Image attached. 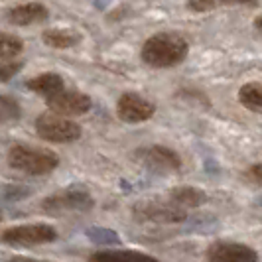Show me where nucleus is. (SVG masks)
Returning <instances> with one entry per match:
<instances>
[{
  "label": "nucleus",
  "instance_id": "6e6552de",
  "mask_svg": "<svg viewBox=\"0 0 262 262\" xmlns=\"http://www.w3.org/2000/svg\"><path fill=\"white\" fill-rule=\"evenodd\" d=\"M136 158L146 168L154 171H178L182 168V158L176 150L166 146H150L136 150Z\"/></svg>",
  "mask_w": 262,
  "mask_h": 262
},
{
  "label": "nucleus",
  "instance_id": "bb28decb",
  "mask_svg": "<svg viewBox=\"0 0 262 262\" xmlns=\"http://www.w3.org/2000/svg\"><path fill=\"white\" fill-rule=\"evenodd\" d=\"M2 219H4V215H2V211H0V221H2Z\"/></svg>",
  "mask_w": 262,
  "mask_h": 262
},
{
  "label": "nucleus",
  "instance_id": "f8f14e48",
  "mask_svg": "<svg viewBox=\"0 0 262 262\" xmlns=\"http://www.w3.org/2000/svg\"><path fill=\"white\" fill-rule=\"evenodd\" d=\"M87 262H158V258L138 250H101L91 254Z\"/></svg>",
  "mask_w": 262,
  "mask_h": 262
},
{
  "label": "nucleus",
  "instance_id": "2eb2a0df",
  "mask_svg": "<svg viewBox=\"0 0 262 262\" xmlns=\"http://www.w3.org/2000/svg\"><path fill=\"white\" fill-rule=\"evenodd\" d=\"M41 39L46 46L55 48V50H67V48H73L81 41V34L73 32V30H63V28H55V30H46L41 34Z\"/></svg>",
  "mask_w": 262,
  "mask_h": 262
},
{
  "label": "nucleus",
  "instance_id": "0eeeda50",
  "mask_svg": "<svg viewBox=\"0 0 262 262\" xmlns=\"http://www.w3.org/2000/svg\"><path fill=\"white\" fill-rule=\"evenodd\" d=\"M156 106L150 101H146L144 97L136 95V93H124L120 95L117 103V115L120 120L128 122V124H136V122H144L148 118L154 117Z\"/></svg>",
  "mask_w": 262,
  "mask_h": 262
},
{
  "label": "nucleus",
  "instance_id": "1a4fd4ad",
  "mask_svg": "<svg viewBox=\"0 0 262 262\" xmlns=\"http://www.w3.org/2000/svg\"><path fill=\"white\" fill-rule=\"evenodd\" d=\"M48 108L52 113L63 115V117H77L85 115L91 108V99L81 91H59L48 97Z\"/></svg>",
  "mask_w": 262,
  "mask_h": 262
},
{
  "label": "nucleus",
  "instance_id": "423d86ee",
  "mask_svg": "<svg viewBox=\"0 0 262 262\" xmlns=\"http://www.w3.org/2000/svg\"><path fill=\"white\" fill-rule=\"evenodd\" d=\"M134 219L136 221H146V223H182L185 221V209L173 205L171 201H144L132 207Z\"/></svg>",
  "mask_w": 262,
  "mask_h": 262
},
{
  "label": "nucleus",
  "instance_id": "a211bd4d",
  "mask_svg": "<svg viewBox=\"0 0 262 262\" xmlns=\"http://www.w3.org/2000/svg\"><path fill=\"white\" fill-rule=\"evenodd\" d=\"M20 117H22L20 105H18L14 99H10V97L0 95V126H2V124L16 122Z\"/></svg>",
  "mask_w": 262,
  "mask_h": 262
},
{
  "label": "nucleus",
  "instance_id": "7ed1b4c3",
  "mask_svg": "<svg viewBox=\"0 0 262 262\" xmlns=\"http://www.w3.org/2000/svg\"><path fill=\"white\" fill-rule=\"evenodd\" d=\"M36 132L48 142H55V144H67V142H75L81 138V126L75 120H69L63 115L57 113H43L36 118Z\"/></svg>",
  "mask_w": 262,
  "mask_h": 262
},
{
  "label": "nucleus",
  "instance_id": "b1692460",
  "mask_svg": "<svg viewBox=\"0 0 262 262\" xmlns=\"http://www.w3.org/2000/svg\"><path fill=\"white\" fill-rule=\"evenodd\" d=\"M223 4H247V6H256L258 0H221Z\"/></svg>",
  "mask_w": 262,
  "mask_h": 262
},
{
  "label": "nucleus",
  "instance_id": "39448f33",
  "mask_svg": "<svg viewBox=\"0 0 262 262\" xmlns=\"http://www.w3.org/2000/svg\"><path fill=\"white\" fill-rule=\"evenodd\" d=\"M0 238L14 247H34V245H46L53 243L57 238V231L52 225L46 223H32V225H18L6 229Z\"/></svg>",
  "mask_w": 262,
  "mask_h": 262
},
{
  "label": "nucleus",
  "instance_id": "9b49d317",
  "mask_svg": "<svg viewBox=\"0 0 262 262\" xmlns=\"http://www.w3.org/2000/svg\"><path fill=\"white\" fill-rule=\"evenodd\" d=\"M48 8L39 2H28V4H20V6H14L12 10H8L6 18L8 22L14 26H30V24H38L48 20Z\"/></svg>",
  "mask_w": 262,
  "mask_h": 262
},
{
  "label": "nucleus",
  "instance_id": "f03ea898",
  "mask_svg": "<svg viewBox=\"0 0 262 262\" xmlns=\"http://www.w3.org/2000/svg\"><path fill=\"white\" fill-rule=\"evenodd\" d=\"M8 166L28 176H46L59 166V158L52 150L16 144L8 150Z\"/></svg>",
  "mask_w": 262,
  "mask_h": 262
},
{
  "label": "nucleus",
  "instance_id": "4468645a",
  "mask_svg": "<svg viewBox=\"0 0 262 262\" xmlns=\"http://www.w3.org/2000/svg\"><path fill=\"white\" fill-rule=\"evenodd\" d=\"M170 201L182 209H193L203 203H207V193L197 187H176L170 193Z\"/></svg>",
  "mask_w": 262,
  "mask_h": 262
},
{
  "label": "nucleus",
  "instance_id": "393cba45",
  "mask_svg": "<svg viewBox=\"0 0 262 262\" xmlns=\"http://www.w3.org/2000/svg\"><path fill=\"white\" fill-rule=\"evenodd\" d=\"M6 262H48V260H36V258H26V256H12Z\"/></svg>",
  "mask_w": 262,
  "mask_h": 262
},
{
  "label": "nucleus",
  "instance_id": "aec40b11",
  "mask_svg": "<svg viewBox=\"0 0 262 262\" xmlns=\"http://www.w3.org/2000/svg\"><path fill=\"white\" fill-rule=\"evenodd\" d=\"M28 195H32V189L24 185H2L0 187V201H22Z\"/></svg>",
  "mask_w": 262,
  "mask_h": 262
},
{
  "label": "nucleus",
  "instance_id": "ddd939ff",
  "mask_svg": "<svg viewBox=\"0 0 262 262\" xmlns=\"http://www.w3.org/2000/svg\"><path fill=\"white\" fill-rule=\"evenodd\" d=\"M26 87L32 93L43 95L48 99V97H52L55 93L63 91L66 89V83H63V77L57 75V73H41L38 77L26 81Z\"/></svg>",
  "mask_w": 262,
  "mask_h": 262
},
{
  "label": "nucleus",
  "instance_id": "9d476101",
  "mask_svg": "<svg viewBox=\"0 0 262 262\" xmlns=\"http://www.w3.org/2000/svg\"><path fill=\"white\" fill-rule=\"evenodd\" d=\"M207 260L209 262H258V254L249 245L231 243V241H219V243H213L209 249H207Z\"/></svg>",
  "mask_w": 262,
  "mask_h": 262
},
{
  "label": "nucleus",
  "instance_id": "5701e85b",
  "mask_svg": "<svg viewBox=\"0 0 262 262\" xmlns=\"http://www.w3.org/2000/svg\"><path fill=\"white\" fill-rule=\"evenodd\" d=\"M250 178L262 185V164H254V166L250 168Z\"/></svg>",
  "mask_w": 262,
  "mask_h": 262
},
{
  "label": "nucleus",
  "instance_id": "20e7f679",
  "mask_svg": "<svg viewBox=\"0 0 262 262\" xmlns=\"http://www.w3.org/2000/svg\"><path fill=\"white\" fill-rule=\"evenodd\" d=\"M95 201L93 197L83 191V189H66V191H59V193H53V195L46 197L41 201V211L48 213V215H63V213H73V211H91Z\"/></svg>",
  "mask_w": 262,
  "mask_h": 262
},
{
  "label": "nucleus",
  "instance_id": "412c9836",
  "mask_svg": "<svg viewBox=\"0 0 262 262\" xmlns=\"http://www.w3.org/2000/svg\"><path fill=\"white\" fill-rule=\"evenodd\" d=\"M24 67V61H18V59H6L2 66H0V83H6L20 73V69Z\"/></svg>",
  "mask_w": 262,
  "mask_h": 262
},
{
  "label": "nucleus",
  "instance_id": "4be33fe9",
  "mask_svg": "<svg viewBox=\"0 0 262 262\" xmlns=\"http://www.w3.org/2000/svg\"><path fill=\"white\" fill-rule=\"evenodd\" d=\"M187 6L193 12H207V10H213L217 6V0H189Z\"/></svg>",
  "mask_w": 262,
  "mask_h": 262
},
{
  "label": "nucleus",
  "instance_id": "dca6fc26",
  "mask_svg": "<svg viewBox=\"0 0 262 262\" xmlns=\"http://www.w3.org/2000/svg\"><path fill=\"white\" fill-rule=\"evenodd\" d=\"M238 101L245 108L262 115V83H247L238 89Z\"/></svg>",
  "mask_w": 262,
  "mask_h": 262
},
{
  "label": "nucleus",
  "instance_id": "6ab92c4d",
  "mask_svg": "<svg viewBox=\"0 0 262 262\" xmlns=\"http://www.w3.org/2000/svg\"><path fill=\"white\" fill-rule=\"evenodd\" d=\"M87 236L91 238L95 245H120V236L113 231V229H105V227H91L87 229Z\"/></svg>",
  "mask_w": 262,
  "mask_h": 262
},
{
  "label": "nucleus",
  "instance_id": "f3484780",
  "mask_svg": "<svg viewBox=\"0 0 262 262\" xmlns=\"http://www.w3.org/2000/svg\"><path fill=\"white\" fill-rule=\"evenodd\" d=\"M24 50V41L14 36V34H6L0 32V59H14L16 55H20Z\"/></svg>",
  "mask_w": 262,
  "mask_h": 262
},
{
  "label": "nucleus",
  "instance_id": "a878e982",
  "mask_svg": "<svg viewBox=\"0 0 262 262\" xmlns=\"http://www.w3.org/2000/svg\"><path fill=\"white\" fill-rule=\"evenodd\" d=\"M254 26H256V30H258V32H262V16H258V18L254 20Z\"/></svg>",
  "mask_w": 262,
  "mask_h": 262
},
{
  "label": "nucleus",
  "instance_id": "f257e3e1",
  "mask_svg": "<svg viewBox=\"0 0 262 262\" xmlns=\"http://www.w3.org/2000/svg\"><path fill=\"white\" fill-rule=\"evenodd\" d=\"M189 52V43L176 32H160L148 38L142 46V59L146 66L166 69L182 63Z\"/></svg>",
  "mask_w": 262,
  "mask_h": 262
}]
</instances>
